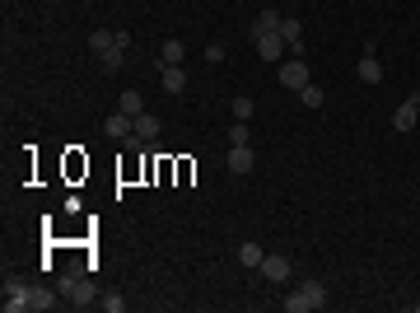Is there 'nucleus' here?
<instances>
[{
    "label": "nucleus",
    "instance_id": "21",
    "mask_svg": "<svg viewBox=\"0 0 420 313\" xmlns=\"http://www.w3.org/2000/svg\"><path fill=\"white\" fill-rule=\"evenodd\" d=\"M117 108H122L126 117H140V112H145V99H140V89H126V94H122V103H117Z\"/></svg>",
    "mask_w": 420,
    "mask_h": 313
},
{
    "label": "nucleus",
    "instance_id": "19",
    "mask_svg": "<svg viewBox=\"0 0 420 313\" xmlns=\"http://www.w3.org/2000/svg\"><path fill=\"white\" fill-rule=\"evenodd\" d=\"M112 43H117V33H112V28H94V33H89V52H94V56H103Z\"/></svg>",
    "mask_w": 420,
    "mask_h": 313
},
{
    "label": "nucleus",
    "instance_id": "18",
    "mask_svg": "<svg viewBox=\"0 0 420 313\" xmlns=\"http://www.w3.org/2000/svg\"><path fill=\"white\" fill-rule=\"evenodd\" d=\"M136 136H140V141H159V117L155 112H140V117H136Z\"/></svg>",
    "mask_w": 420,
    "mask_h": 313
},
{
    "label": "nucleus",
    "instance_id": "7",
    "mask_svg": "<svg viewBox=\"0 0 420 313\" xmlns=\"http://www.w3.org/2000/svg\"><path fill=\"white\" fill-rule=\"evenodd\" d=\"M416 126H420V99H407L392 112V131H416Z\"/></svg>",
    "mask_w": 420,
    "mask_h": 313
},
{
    "label": "nucleus",
    "instance_id": "6",
    "mask_svg": "<svg viewBox=\"0 0 420 313\" xmlns=\"http://www.w3.org/2000/svg\"><path fill=\"white\" fill-rule=\"evenodd\" d=\"M28 290H33V285H23V280H5V313H23L28 309Z\"/></svg>",
    "mask_w": 420,
    "mask_h": 313
},
{
    "label": "nucleus",
    "instance_id": "25",
    "mask_svg": "<svg viewBox=\"0 0 420 313\" xmlns=\"http://www.w3.org/2000/svg\"><path fill=\"white\" fill-rule=\"evenodd\" d=\"M224 56H229V47H224V43H210L206 47V61H224Z\"/></svg>",
    "mask_w": 420,
    "mask_h": 313
},
{
    "label": "nucleus",
    "instance_id": "8",
    "mask_svg": "<svg viewBox=\"0 0 420 313\" xmlns=\"http://www.w3.org/2000/svg\"><path fill=\"white\" fill-rule=\"evenodd\" d=\"M103 136H112V141H126V136H136V117H126V112L117 108L108 122H103Z\"/></svg>",
    "mask_w": 420,
    "mask_h": 313
},
{
    "label": "nucleus",
    "instance_id": "11",
    "mask_svg": "<svg viewBox=\"0 0 420 313\" xmlns=\"http://www.w3.org/2000/svg\"><path fill=\"white\" fill-rule=\"evenodd\" d=\"M253 43H257V56L271 61V66H276L280 52H285V38H280V33H262V38H253Z\"/></svg>",
    "mask_w": 420,
    "mask_h": 313
},
{
    "label": "nucleus",
    "instance_id": "10",
    "mask_svg": "<svg viewBox=\"0 0 420 313\" xmlns=\"http://www.w3.org/2000/svg\"><path fill=\"white\" fill-rule=\"evenodd\" d=\"M257 168V155H253V145H229V173H253Z\"/></svg>",
    "mask_w": 420,
    "mask_h": 313
},
{
    "label": "nucleus",
    "instance_id": "1",
    "mask_svg": "<svg viewBox=\"0 0 420 313\" xmlns=\"http://www.w3.org/2000/svg\"><path fill=\"white\" fill-rule=\"evenodd\" d=\"M280 304H285V313H318V309H327V285H322V280H304V285Z\"/></svg>",
    "mask_w": 420,
    "mask_h": 313
},
{
    "label": "nucleus",
    "instance_id": "15",
    "mask_svg": "<svg viewBox=\"0 0 420 313\" xmlns=\"http://www.w3.org/2000/svg\"><path fill=\"white\" fill-rule=\"evenodd\" d=\"M280 19H285V14L276 10V5H271V10H262L253 19V38H262V33H280Z\"/></svg>",
    "mask_w": 420,
    "mask_h": 313
},
{
    "label": "nucleus",
    "instance_id": "5",
    "mask_svg": "<svg viewBox=\"0 0 420 313\" xmlns=\"http://www.w3.org/2000/svg\"><path fill=\"white\" fill-rule=\"evenodd\" d=\"M280 84L299 94V89H304V84H313V79H309V66H304L299 56H294V61H285V66H280Z\"/></svg>",
    "mask_w": 420,
    "mask_h": 313
},
{
    "label": "nucleus",
    "instance_id": "16",
    "mask_svg": "<svg viewBox=\"0 0 420 313\" xmlns=\"http://www.w3.org/2000/svg\"><path fill=\"white\" fill-rule=\"evenodd\" d=\"M182 56H187V43H177V38H168V43L159 47V66H182Z\"/></svg>",
    "mask_w": 420,
    "mask_h": 313
},
{
    "label": "nucleus",
    "instance_id": "4",
    "mask_svg": "<svg viewBox=\"0 0 420 313\" xmlns=\"http://www.w3.org/2000/svg\"><path fill=\"white\" fill-rule=\"evenodd\" d=\"M126 52H131V33H117V43H112L108 52L99 56V70H108V75H112V70H122Z\"/></svg>",
    "mask_w": 420,
    "mask_h": 313
},
{
    "label": "nucleus",
    "instance_id": "9",
    "mask_svg": "<svg viewBox=\"0 0 420 313\" xmlns=\"http://www.w3.org/2000/svg\"><path fill=\"white\" fill-rule=\"evenodd\" d=\"M280 38H285V47L294 56H304V23L294 19V14H285V19H280Z\"/></svg>",
    "mask_w": 420,
    "mask_h": 313
},
{
    "label": "nucleus",
    "instance_id": "17",
    "mask_svg": "<svg viewBox=\"0 0 420 313\" xmlns=\"http://www.w3.org/2000/svg\"><path fill=\"white\" fill-rule=\"evenodd\" d=\"M262 243H253V238H248V243H238V267H253V271H262Z\"/></svg>",
    "mask_w": 420,
    "mask_h": 313
},
{
    "label": "nucleus",
    "instance_id": "2",
    "mask_svg": "<svg viewBox=\"0 0 420 313\" xmlns=\"http://www.w3.org/2000/svg\"><path fill=\"white\" fill-rule=\"evenodd\" d=\"M56 290L66 295V304H75V309H89V304L99 300V290H94V280H89V276H79V271H66Z\"/></svg>",
    "mask_w": 420,
    "mask_h": 313
},
{
    "label": "nucleus",
    "instance_id": "12",
    "mask_svg": "<svg viewBox=\"0 0 420 313\" xmlns=\"http://www.w3.org/2000/svg\"><path fill=\"white\" fill-rule=\"evenodd\" d=\"M355 75L365 79V84H378V79H383V66H378L374 47H365V56H360V66H355Z\"/></svg>",
    "mask_w": 420,
    "mask_h": 313
},
{
    "label": "nucleus",
    "instance_id": "24",
    "mask_svg": "<svg viewBox=\"0 0 420 313\" xmlns=\"http://www.w3.org/2000/svg\"><path fill=\"white\" fill-rule=\"evenodd\" d=\"M99 304H103L108 313H122V309H126V300H122V295H99Z\"/></svg>",
    "mask_w": 420,
    "mask_h": 313
},
{
    "label": "nucleus",
    "instance_id": "23",
    "mask_svg": "<svg viewBox=\"0 0 420 313\" xmlns=\"http://www.w3.org/2000/svg\"><path fill=\"white\" fill-rule=\"evenodd\" d=\"M229 145H253V131H248V122H233V126H229Z\"/></svg>",
    "mask_w": 420,
    "mask_h": 313
},
{
    "label": "nucleus",
    "instance_id": "20",
    "mask_svg": "<svg viewBox=\"0 0 420 313\" xmlns=\"http://www.w3.org/2000/svg\"><path fill=\"white\" fill-rule=\"evenodd\" d=\"M299 103H304L309 112H318L322 103H327V94H322V84H304V89H299Z\"/></svg>",
    "mask_w": 420,
    "mask_h": 313
},
{
    "label": "nucleus",
    "instance_id": "13",
    "mask_svg": "<svg viewBox=\"0 0 420 313\" xmlns=\"http://www.w3.org/2000/svg\"><path fill=\"white\" fill-rule=\"evenodd\" d=\"M159 84H164L168 94H182L187 89V70L182 66H159Z\"/></svg>",
    "mask_w": 420,
    "mask_h": 313
},
{
    "label": "nucleus",
    "instance_id": "14",
    "mask_svg": "<svg viewBox=\"0 0 420 313\" xmlns=\"http://www.w3.org/2000/svg\"><path fill=\"white\" fill-rule=\"evenodd\" d=\"M56 295H61V290H47V285H33V290H28V309H33V313H47V309H56V304H61Z\"/></svg>",
    "mask_w": 420,
    "mask_h": 313
},
{
    "label": "nucleus",
    "instance_id": "3",
    "mask_svg": "<svg viewBox=\"0 0 420 313\" xmlns=\"http://www.w3.org/2000/svg\"><path fill=\"white\" fill-rule=\"evenodd\" d=\"M262 276L271 280V285H285V280L294 276V262L280 258V253H266V258H262Z\"/></svg>",
    "mask_w": 420,
    "mask_h": 313
},
{
    "label": "nucleus",
    "instance_id": "22",
    "mask_svg": "<svg viewBox=\"0 0 420 313\" xmlns=\"http://www.w3.org/2000/svg\"><path fill=\"white\" fill-rule=\"evenodd\" d=\"M229 112H233V122H253V112H257V108H253V99H248V94H238Z\"/></svg>",
    "mask_w": 420,
    "mask_h": 313
}]
</instances>
